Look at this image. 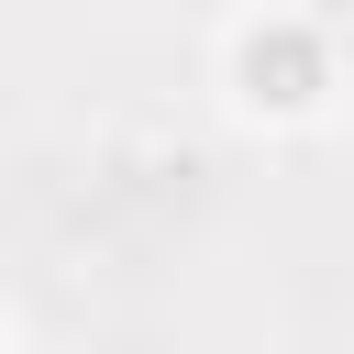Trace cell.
Segmentation results:
<instances>
[{"label":"cell","mask_w":354,"mask_h":354,"mask_svg":"<svg viewBox=\"0 0 354 354\" xmlns=\"http://www.w3.org/2000/svg\"><path fill=\"white\" fill-rule=\"evenodd\" d=\"M232 77H243L254 111H310V100L332 88V44H321L310 22H254V33L232 44Z\"/></svg>","instance_id":"6da1fadb"}]
</instances>
